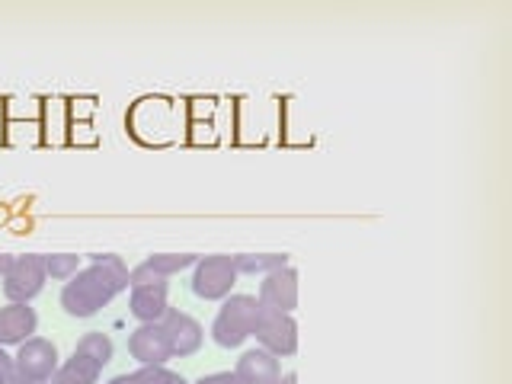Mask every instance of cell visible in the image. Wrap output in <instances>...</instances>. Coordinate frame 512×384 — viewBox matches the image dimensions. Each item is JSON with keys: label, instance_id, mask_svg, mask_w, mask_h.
<instances>
[{"label": "cell", "instance_id": "6da1fadb", "mask_svg": "<svg viewBox=\"0 0 512 384\" xmlns=\"http://www.w3.org/2000/svg\"><path fill=\"white\" fill-rule=\"evenodd\" d=\"M128 288V269L122 256L112 253H93L90 266L80 269L61 288V308L71 317H93L100 314L106 304L119 292Z\"/></svg>", "mask_w": 512, "mask_h": 384}, {"label": "cell", "instance_id": "7a4b0ae2", "mask_svg": "<svg viewBox=\"0 0 512 384\" xmlns=\"http://www.w3.org/2000/svg\"><path fill=\"white\" fill-rule=\"evenodd\" d=\"M256 311H260V298L253 295H231L221 304V311L212 324V340L221 349H237L244 340L253 336Z\"/></svg>", "mask_w": 512, "mask_h": 384}, {"label": "cell", "instance_id": "3957f363", "mask_svg": "<svg viewBox=\"0 0 512 384\" xmlns=\"http://www.w3.org/2000/svg\"><path fill=\"white\" fill-rule=\"evenodd\" d=\"M253 336L260 349L272 352V356H295L298 352V324L292 314L276 311V308H266L260 304L256 311V324H253Z\"/></svg>", "mask_w": 512, "mask_h": 384}, {"label": "cell", "instance_id": "277c9868", "mask_svg": "<svg viewBox=\"0 0 512 384\" xmlns=\"http://www.w3.org/2000/svg\"><path fill=\"white\" fill-rule=\"evenodd\" d=\"M16 375L23 384H48L52 375L58 372V349L52 340H42V336H29L26 343H20L13 356Z\"/></svg>", "mask_w": 512, "mask_h": 384}, {"label": "cell", "instance_id": "5b68a950", "mask_svg": "<svg viewBox=\"0 0 512 384\" xmlns=\"http://www.w3.org/2000/svg\"><path fill=\"white\" fill-rule=\"evenodd\" d=\"M45 256L26 253V256H13V263L4 276V295L13 304H29L45 288Z\"/></svg>", "mask_w": 512, "mask_h": 384}, {"label": "cell", "instance_id": "8992f818", "mask_svg": "<svg viewBox=\"0 0 512 384\" xmlns=\"http://www.w3.org/2000/svg\"><path fill=\"white\" fill-rule=\"evenodd\" d=\"M237 282V269L231 256H202L196 263V276H192V292L205 301L228 298Z\"/></svg>", "mask_w": 512, "mask_h": 384}, {"label": "cell", "instance_id": "52a82bcc", "mask_svg": "<svg viewBox=\"0 0 512 384\" xmlns=\"http://www.w3.org/2000/svg\"><path fill=\"white\" fill-rule=\"evenodd\" d=\"M160 330L167 333V343H170V352L176 359H186V356H196L202 349V324L196 317H189L186 311H176V308H167V314L160 317Z\"/></svg>", "mask_w": 512, "mask_h": 384}, {"label": "cell", "instance_id": "ba28073f", "mask_svg": "<svg viewBox=\"0 0 512 384\" xmlns=\"http://www.w3.org/2000/svg\"><path fill=\"white\" fill-rule=\"evenodd\" d=\"M260 304L292 314L298 308V272L292 266L266 272L260 282Z\"/></svg>", "mask_w": 512, "mask_h": 384}, {"label": "cell", "instance_id": "9c48e42d", "mask_svg": "<svg viewBox=\"0 0 512 384\" xmlns=\"http://www.w3.org/2000/svg\"><path fill=\"white\" fill-rule=\"evenodd\" d=\"M128 352H132L141 365H164L167 359H173L167 333L160 330V324H141L128 336Z\"/></svg>", "mask_w": 512, "mask_h": 384}, {"label": "cell", "instance_id": "30bf717a", "mask_svg": "<svg viewBox=\"0 0 512 384\" xmlns=\"http://www.w3.org/2000/svg\"><path fill=\"white\" fill-rule=\"evenodd\" d=\"M39 327V317L29 304H7L0 308V346H20Z\"/></svg>", "mask_w": 512, "mask_h": 384}, {"label": "cell", "instance_id": "8fae6325", "mask_svg": "<svg viewBox=\"0 0 512 384\" xmlns=\"http://www.w3.org/2000/svg\"><path fill=\"white\" fill-rule=\"evenodd\" d=\"M234 375L240 384H276L279 381V359L266 349H250L237 359Z\"/></svg>", "mask_w": 512, "mask_h": 384}, {"label": "cell", "instance_id": "7c38bea8", "mask_svg": "<svg viewBox=\"0 0 512 384\" xmlns=\"http://www.w3.org/2000/svg\"><path fill=\"white\" fill-rule=\"evenodd\" d=\"M167 288L170 282H154V285H135L132 288V314L141 324H160V317L167 314Z\"/></svg>", "mask_w": 512, "mask_h": 384}, {"label": "cell", "instance_id": "4fadbf2b", "mask_svg": "<svg viewBox=\"0 0 512 384\" xmlns=\"http://www.w3.org/2000/svg\"><path fill=\"white\" fill-rule=\"evenodd\" d=\"M100 372H103L100 365H93L90 359L77 356V352H74L68 362L58 365V372L52 375V381H48V384H96Z\"/></svg>", "mask_w": 512, "mask_h": 384}, {"label": "cell", "instance_id": "5bb4252c", "mask_svg": "<svg viewBox=\"0 0 512 384\" xmlns=\"http://www.w3.org/2000/svg\"><path fill=\"white\" fill-rule=\"evenodd\" d=\"M237 276H266L272 269H282L288 266V256L285 253H240L231 256Z\"/></svg>", "mask_w": 512, "mask_h": 384}, {"label": "cell", "instance_id": "9a60e30c", "mask_svg": "<svg viewBox=\"0 0 512 384\" xmlns=\"http://www.w3.org/2000/svg\"><path fill=\"white\" fill-rule=\"evenodd\" d=\"M74 352L103 368V365L112 362V352H116V346H112V340H109L106 333H87V336H80V343H77Z\"/></svg>", "mask_w": 512, "mask_h": 384}, {"label": "cell", "instance_id": "2e32d148", "mask_svg": "<svg viewBox=\"0 0 512 384\" xmlns=\"http://www.w3.org/2000/svg\"><path fill=\"white\" fill-rule=\"evenodd\" d=\"M148 263L154 272H160L164 279H170V276H176V272H183V269H189V266H196L199 263V256L196 253H154V256H148Z\"/></svg>", "mask_w": 512, "mask_h": 384}, {"label": "cell", "instance_id": "e0dca14e", "mask_svg": "<svg viewBox=\"0 0 512 384\" xmlns=\"http://www.w3.org/2000/svg\"><path fill=\"white\" fill-rule=\"evenodd\" d=\"M45 272L52 279H71L80 272V256L74 253H52V256H45Z\"/></svg>", "mask_w": 512, "mask_h": 384}, {"label": "cell", "instance_id": "ac0fdd59", "mask_svg": "<svg viewBox=\"0 0 512 384\" xmlns=\"http://www.w3.org/2000/svg\"><path fill=\"white\" fill-rule=\"evenodd\" d=\"M170 368L164 365H141L138 372H135V381L138 384H170Z\"/></svg>", "mask_w": 512, "mask_h": 384}, {"label": "cell", "instance_id": "d6986e66", "mask_svg": "<svg viewBox=\"0 0 512 384\" xmlns=\"http://www.w3.org/2000/svg\"><path fill=\"white\" fill-rule=\"evenodd\" d=\"M0 384H23L20 375H16L13 359L4 352V346H0Z\"/></svg>", "mask_w": 512, "mask_h": 384}, {"label": "cell", "instance_id": "ffe728a7", "mask_svg": "<svg viewBox=\"0 0 512 384\" xmlns=\"http://www.w3.org/2000/svg\"><path fill=\"white\" fill-rule=\"evenodd\" d=\"M196 384H240L234 372H215V375H202Z\"/></svg>", "mask_w": 512, "mask_h": 384}, {"label": "cell", "instance_id": "44dd1931", "mask_svg": "<svg viewBox=\"0 0 512 384\" xmlns=\"http://www.w3.org/2000/svg\"><path fill=\"white\" fill-rule=\"evenodd\" d=\"M10 263H13V256H7V253H0V279L7 276V269H10Z\"/></svg>", "mask_w": 512, "mask_h": 384}, {"label": "cell", "instance_id": "7402d4cb", "mask_svg": "<svg viewBox=\"0 0 512 384\" xmlns=\"http://www.w3.org/2000/svg\"><path fill=\"white\" fill-rule=\"evenodd\" d=\"M109 384H138V381H135V375H116Z\"/></svg>", "mask_w": 512, "mask_h": 384}, {"label": "cell", "instance_id": "603a6c76", "mask_svg": "<svg viewBox=\"0 0 512 384\" xmlns=\"http://www.w3.org/2000/svg\"><path fill=\"white\" fill-rule=\"evenodd\" d=\"M276 384H298V375L295 372H288V375H279V381Z\"/></svg>", "mask_w": 512, "mask_h": 384}, {"label": "cell", "instance_id": "cb8c5ba5", "mask_svg": "<svg viewBox=\"0 0 512 384\" xmlns=\"http://www.w3.org/2000/svg\"><path fill=\"white\" fill-rule=\"evenodd\" d=\"M170 384H189V381H186L183 375H176V372H173V375H170Z\"/></svg>", "mask_w": 512, "mask_h": 384}]
</instances>
